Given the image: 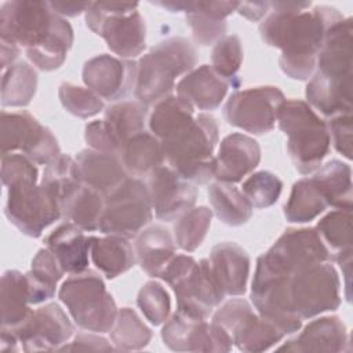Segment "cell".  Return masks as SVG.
Masks as SVG:
<instances>
[{"instance_id":"obj_1","label":"cell","mask_w":353,"mask_h":353,"mask_svg":"<svg viewBox=\"0 0 353 353\" xmlns=\"http://www.w3.org/2000/svg\"><path fill=\"white\" fill-rule=\"evenodd\" d=\"M259 25L262 40L281 50V70L291 79L307 80L316 70L319 51L330 26L343 15L334 7L310 3L276 1Z\"/></svg>"},{"instance_id":"obj_2","label":"cell","mask_w":353,"mask_h":353,"mask_svg":"<svg viewBox=\"0 0 353 353\" xmlns=\"http://www.w3.org/2000/svg\"><path fill=\"white\" fill-rule=\"evenodd\" d=\"M0 41L23 48L36 68L50 72L65 62L73 44V29L48 1H7L0 8Z\"/></svg>"},{"instance_id":"obj_3","label":"cell","mask_w":353,"mask_h":353,"mask_svg":"<svg viewBox=\"0 0 353 353\" xmlns=\"http://www.w3.org/2000/svg\"><path fill=\"white\" fill-rule=\"evenodd\" d=\"M218 143V124L211 114L200 113L174 137L161 142L164 160L179 176L193 185H204L214 178Z\"/></svg>"},{"instance_id":"obj_4","label":"cell","mask_w":353,"mask_h":353,"mask_svg":"<svg viewBox=\"0 0 353 353\" xmlns=\"http://www.w3.org/2000/svg\"><path fill=\"white\" fill-rule=\"evenodd\" d=\"M196 61V50L183 37L157 43L137 63V101L149 106L171 95L176 77L194 69Z\"/></svg>"},{"instance_id":"obj_5","label":"cell","mask_w":353,"mask_h":353,"mask_svg":"<svg viewBox=\"0 0 353 353\" xmlns=\"http://www.w3.org/2000/svg\"><path fill=\"white\" fill-rule=\"evenodd\" d=\"M279 128L287 135V150L298 172H314L330 152L327 123L301 99H285L277 113Z\"/></svg>"},{"instance_id":"obj_6","label":"cell","mask_w":353,"mask_h":353,"mask_svg":"<svg viewBox=\"0 0 353 353\" xmlns=\"http://www.w3.org/2000/svg\"><path fill=\"white\" fill-rule=\"evenodd\" d=\"M160 279L172 288L176 310L197 319H207L225 298L207 259L197 262L190 255H175Z\"/></svg>"},{"instance_id":"obj_7","label":"cell","mask_w":353,"mask_h":353,"mask_svg":"<svg viewBox=\"0 0 353 353\" xmlns=\"http://www.w3.org/2000/svg\"><path fill=\"white\" fill-rule=\"evenodd\" d=\"M58 295L80 328L110 332L119 310L101 274L90 269L72 274L62 283Z\"/></svg>"},{"instance_id":"obj_8","label":"cell","mask_w":353,"mask_h":353,"mask_svg":"<svg viewBox=\"0 0 353 353\" xmlns=\"http://www.w3.org/2000/svg\"><path fill=\"white\" fill-rule=\"evenodd\" d=\"M87 26L120 58H134L146 47V25L137 3H90Z\"/></svg>"},{"instance_id":"obj_9","label":"cell","mask_w":353,"mask_h":353,"mask_svg":"<svg viewBox=\"0 0 353 353\" xmlns=\"http://www.w3.org/2000/svg\"><path fill=\"white\" fill-rule=\"evenodd\" d=\"M153 207L148 186L137 176H128L105 197L98 230L125 239L137 237L152 221Z\"/></svg>"},{"instance_id":"obj_10","label":"cell","mask_w":353,"mask_h":353,"mask_svg":"<svg viewBox=\"0 0 353 353\" xmlns=\"http://www.w3.org/2000/svg\"><path fill=\"white\" fill-rule=\"evenodd\" d=\"M4 214L19 232L29 237L41 236L46 228L62 218L58 199L37 181L8 186Z\"/></svg>"},{"instance_id":"obj_11","label":"cell","mask_w":353,"mask_h":353,"mask_svg":"<svg viewBox=\"0 0 353 353\" xmlns=\"http://www.w3.org/2000/svg\"><path fill=\"white\" fill-rule=\"evenodd\" d=\"M291 305L299 319H312L341 305L338 272L328 262L309 266L291 277Z\"/></svg>"},{"instance_id":"obj_12","label":"cell","mask_w":353,"mask_h":353,"mask_svg":"<svg viewBox=\"0 0 353 353\" xmlns=\"http://www.w3.org/2000/svg\"><path fill=\"white\" fill-rule=\"evenodd\" d=\"M330 259V252L314 228L287 229L258 258L266 269L292 277L295 273Z\"/></svg>"},{"instance_id":"obj_13","label":"cell","mask_w":353,"mask_h":353,"mask_svg":"<svg viewBox=\"0 0 353 353\" xmlns=\"http://www.w3.org/2000/svg\"><path fill=\"white\" fill-rule=\"evenodd\" d=\"M1 154L23 153L36 164H50L61 153L50 128L28 112H1Z\"/></svg>"},{"instance_id":"obj_14","label":"cell","mask_w":353,"mask_h":353,"mask_svg":"<svg viewBox=\"0 0 353 353\" xmlns=\"http://www.w3.org/2000/svg\"><path fill=\"white\" fill-rule=\"evenodd\" d=\"M284 94L273 85L234 91L223 108L226 121L255 135L270 132L277 120Z\"/></svg>"},{"instance_id":"obj_15","label":"cell","mask_w":353,"mask_h":353,"mask_svg":"<svg viewBox=\"0 0 353 353\" xmlns=\"http://www.w3.org/2000/svg\"><path fill=\"white\" fill-rule=\"evenodd\" d=\"M290 283V276L272 272L256 262L251 302L261 316L276 323L285 335L296 332L302 325V319L295 314L291 305Z\"/></svg>"},{"instance_id":"obj_16","label":"cell","mask_w":353,"mask_h":353,"mask_svg":"<svg viewBox=\"0 0 353 353\" xmlns=\"http://www.w3.org/2000/svg\"><path fill=\"white\" fill-rule=\"evenodd\" d=\"M4 330V328H3ZM10 331V330H8ZM73 324L58 303H47L11 332L25 352L59 350L73 335Z\"/></svg>"},{"instance_id":"obj_17","label":"cell","mask_w":353,"mask_h":353,"mask_svg":"<svg viewBox=\"0 0 353 353\" xmlns=\"http://www.w3.org/2000/svg\"><path fill=\"white\" fill-rule=\"evenodd\" d=\"M146 186L156 218L160 221H176L196 203V186L168 165L161 164L154 168L149 174Z\"/></svg>"},{"instance_id":"obj_18","label":"cell","mask_w":353,"mask_h":353,"mask_svg":"<svg viewBox=\"0 0 353 353\" xmlns=\"http://www.w3.org/2000/svg\"><path fill=\"white\" fill-rule=\"evenodd\" d=\"M83 81L98 97L108 101L125 98L135 90L137 63L130 59L101 54L84 63Z\"/></svg>"},{"instance_id":"obj_19","label":"cell","mask_w":353,"mask_h":353,"mask_svg":"<svg viewBox=\"0 0 353 353\" xmlns=\"http://www.w3.org/2000/svg\"><path fill=\"white\" fill-rule=\"evenodd\" d=\"M171 12L183 11L193 39L200 46H211L226 33V17L237 8V1H161L154 3Z\"/></svg>"},{"instance_id":"obj_20","label":"cell","mask_w":353,"mask_h":353,"mask_svg":"<svg viewBox=\"0 0 353 353\" xmlns=\"http://www.w3.org/2000/svg\"><path fill=\"white\" fill-rule=\"evenodd\" d=\"M161 339L175 352H222L225 346L219 330L212 323L179 310L165 320Z\"/></svg>"},{"instance_id":"obj_21","label":"cell","mask_w":353,"mask_h":353,"mask_svg":"<svg viewBox=\"0 0 353 353\" xmlns=\"http://www.w3.org/2000/svg\"><path fill=\"white\" fill-rule=\"evenodd\" d=\"M261 161L259 143L241 132L226 135L215 156L214 178L219 182L236 183L251 174Z\"/></svg>"},{"instance_id":"obj_22","label":"cell","mask_w":353,"mask_h":353,"mask_svg":"<svg viewBox=\"0 0 353 353\" xmlns=\"http://www.w3.org/2000/svg\"><path fill=\"white\" fill-rule=\"evenodd\" d=\"M352 18H342L328 28L317 55V74L336 81L352 80Z\"/></svg>"},{"instance_id":"obj_23","label":"cell","mask_w":353,"mask_h":353,"mask_svg":"<svg viewBox=\"0 0 353 353\" xmlns=\"http://www.w3.org/2000/svg\"><path fill=\"white\" fill-rule=\"evenodd\" d=\"M207 261L225 296H239L245 292L250 276V256L239 244L225 241L214 245Z\"/></svg>"},{"instance_id":"obj_24","label":"cell","mask_w":353,"mask_h":353,"mask_svg":"<svg viewBox=\"0 0 353 353\" xmlns=\"http://www.w3.org/2000/svg\"><path fill=\"white\" fill-rule=\"evenodd\" d=\"M74 161L80 182L103 197L128 178V172L116 153L84 149L77 154Z\"/></svg>"},{"instance_id":"obj_25","label":"cell","mask_w":353,"mask_h":353,"mask_svg":"<svg viewBox=\"0 0 353 353\" xmlns=\"http://www.w3.org/2000/svg\"><path fill=\"white\" fill-rule=\"evenodd\" d=\"M349 343L347 330L336 316H324L310 321L294 339L277 350L287 352H343Z\"/></svg>"},{"instance_id":"obj_26","label":"cell","mask_w":353,"mask_h":353,"mask_svg":"<svg viewBox=\"0 0 353 353\" xmlns=\"http://www.w3.org/2000/svg\"><path fill=\"white\" fill-rule=\"evenodd\" d=\"M92 236L66 222L52 230L44 240L46 247L54 254L63 273L77 274L88 269V256Z\"/></svg>"},{"instance_id":"obj_27","label":"cell","mask_w":353,"mask_h":353,"mask_svg":"<svg viewBox=\"0 0 353 353\" xmlns=\"http://www.w3.org/2000/svg\"><path fill=\"white\" fill-rule=\"evenodd\" d=\"M229 85L212 66L201 65L192 69L178 81L176 95L186 99L193 108L214 110L222 103Z\"/></svg>"},{"instance_id":"obj_28","label":"cell","mask_w":353,"mask_h":353,"mask_svg":"<svg viewBox=\"0 0 353 353\" xmlns=\"http://www.w3.org/2000/svg\"><path fill=\"white\" fill-rule=\"evenodd\" d=\"M175 245L171 233L164 226H149L135 237L137 262L150 277H160L175 256Z\"/></svg>"},{"instance_id":"obj_29","label":"cell","mask_w":353,"mask_h":353,"mask_svg":"<svg viewBox=\"0 0 353 353\" xmlns=\"http://www.w3.org/2000/svg\"><path fill=\"white\" fill-rule=\"evenodd\" d=\"M90 256L95 268L106 279H114L125 273L137 262L135 250H132L128 239L117 234L92 236Z\"/></svg>"},{"instance_id":"obj_30","label":"cell","mask_w":353,"mask_h":353,"mask_svg":"<svg viewBox=\"0 0 353 353\" xmlns=\"http://www.w3.org/2000/svg\"><path fill=\"white\" fill-rule=\"evenodd\" d=\"M1 328L15 330L33 312L30 309L26 274L18 270H7L1 276L0 287Z\"/></svg>"},{"instance_id":"obj_31","label":"cell","mask_w":353,"mask_h":353,"mask_svg":"<svg viewBox=\"0 0 353 353\" xmlns=\"http://www.w3.org/2000/svg\"><path fill=\"white\" fill-rule=\"evenodd\" d=\"M352 80L336 81L317 73L306 85L309 105L328 119L342 113H352Z\"/></svg>"},{"instance_id":"obj_32","label":"cell","mask_w":353,"mask_h":353,"mask_svg":"<svg viewBox=\"0 0 353 353\" xmlns=\"http://www.w3.org/2000/svg\"><path fill=\"white\" fill-rule=\"evenodd\" d=\"M194 117V108L186 99L179 95H168L154 103L148 125L150 132L163 142L188 127Z\"/></svg>"},{"instance_id":"obj_33","label":"cell","mask_w":353,"mask_h":353,"mask_svg":"<svg viewBox=\"0 0 353 353\" xmlns=\"http://www.w3.org/2000/svg\"><path fill=\"white\" fill-rule=\"evenodd\" d=\"M117 154L128 175L131 174L132 176L149 175L164 161L161 142L148 131L127 139Z\"/></svg>"},{"instance_id":"obj_34","label":"cell","mask_w":353,"mask_h":353,"mask_svg":"<svg viewBox=\"0 0 353 353\" xmlns=\"http://www.w3.org/2000/svg\"><path fill=\"white\" fill-rule=\"evenodd\" d=\"M285 332L272 320L254 310L248 312L232 332L233 343L241 352H263L274 346Z\"/></svg>"},{"instance_id":"obj_35","label":"cell","mask_w":353,"mask_h":353,"mask_svg":"<svg viewBox=\"0 0 353 353\" xmlns=\"http://www.w3.org/2000/svg\"><path fill=\"white\" fill-rule=\"evenodd\" d=\"M146 108L139 101H120L105 110L103 125L119 150L127 139L145 131Z\"/></svg>"},{"instance_id":"obj_36","label":"cell","mask_w":353,"mask_h":353,"mask_svg":"<svg viewBox=\"0 0 353 353\" xmlns=\"http://www.w3.org/2000/svg\"><path fill=\"white\" fill-rule=\"evenodd\" d=\"M327 205L339 210H352V170L339 160H331L319 167L312 176Z\"/></svg>"},{"instance_id":"obj_37","label":"cell","mask_w":353,"mask_h":353,"mask_svg":"<svg viewBox=\"0 0 353 353\" xmlns=\"http://www.w3.org/2000/svg\"><path fill=\"white\" fill-rule=\"evenodd\" d=\"M103 203L105 197L102 194L81 183L62 201V218L84 232L98 230Z\"/></svg>"},{"instance_id":"obj_38","label":"cell","mask_w":353,"mask_h":353,"mask_svg":"<svg viewBox=\"0 0 353 353\" xmlns=\"http://www.w3.org/2000/svg\"><path fill=\"white\" fill-rule=\"evenodd\" d=\"M330 252V259L341 263L352 259L350 210H334L323 216L314 228Z\"/></svg>"},{"instance_id":"obj_39","label":"cell","mask_w":353,"mask_h":353,"mask_svg":"<svg viewBox=\"0 0 353 353\" xmlns=\"http://www.w3.org/2000/svg\"><path fill=\"white\" fill-rule=\"evenodd\" d=\"M208 199L214 214L229 226H240L252 216V205L233 183L214 182L208 188Z\"/></svg>"},{"instance_id":"obj_40","label":"cell","mask_w":353,"mask_h":353,"mask_svg":"<svg viewBox=\"0 0 353 353\" xmlns=\"http://www.w3.org/2000/svg\"><path fill=\"white\" fill-rule=\"evenodd\" d=\"M26 274L30 305H37L54 296L57 284L63 276L54 254L46 247L37 251L32 259V268Z\"/></svg>"},{"instance_id":"obj_41","label":"cell","mask_w":353,"mask_h":353,"mask_svg":"<svg viewBox=\"0 0 353 353\" xmlns=\"http://www.w3.org/2000/svg\"><path fill=\"white\" fill-rule=\"evenodd\" d=\"M327 201L312 178H302L294 183L284 205V216L292 223H305L317 218L325 208Z\"/></svg>"},{"instance_id":"obj_42","label":"cell","mask_w":353,"mask_h":353,"mask_svg":"<svg viewBox=\"0 0 353 353\" xmlns=\"http://www.w3.org/2000/svg\"><path fill=\"white\" fill-rule=\"evenodd\" d=\"M37 88V73L28 62H17L3 72L1 105L21 108L30 103Z\"/></svg>"},{"instance_id":"obj_43","label":"cell","mask_w":353,"mask_h":353,"mask_svg":"<svg viewBox=\"0 0 353 353\" xmlns=\"http://www.w3.org/2000/svg\"><path fill=\"white\" fill-rule=\"evenodd\" d=\"M110 339L116 349L139 350L150 342L152 332L135 310L121 307L110 330Z\"/></svg>"},{"instance_id":"obj_44","label":"cell","mask_w":353,"mask_h":353,"mask_svg":"<svg viewBox=\"0 0 353 353\" xmlns=\"http://www.w3.org/2000/svg\"><path fill=\"white\" fill-rule=\"evenodd\" d=\"M212 210L200 205L190 208L183 215H181L174 225V241L175 244L186 251L193 252L200 247L207 236L211 226Z\"/></svg>"},{"instance_id":"obj_45","label":"cell","mask_w":353,"mask_h":353,"mask_svg":"<svg viewBox=\"0 0 353 353\" xmlns=\"http://www.w3.org/2000/svg\"><path fill=\"white\" fill-rule=\"evenodd\" d=\"M40 183L58 199L59 204H62V201L81 185L77 175L76 161L68 154H59L55 160L47 164Z\"/></svg>"},{"instance_id":"obj_46","label":"cell","mask_w":353,"mask_h":353,"mask_svg":"<svg viewBox=\"0 0 353 353\" xmlns=\"http://www.w3.org/2000/svg\"><path fill=\"white\" fill-rule=\"evenodd\" d=\"M283 190L280 178L269 171L251 174L241 185V192L252 208H268L273 205Z\"/></svg>"},{"instance_id":"obj_47","label":"cell","mask_w":353,"mask_h":353,"mask_svg":"<svg viewBox=\"0 0 353 353\" xmlns=\"http://www.w3.org/2000/svg\"><path fill=\"white\" fill-rule=\"evenodd\" d=\"M58 97L66 112L80 119L92 117L105 108L102 98L94 91L72 83H62L58 90Z\"/></svg>"},{"instance_id":"obj_48","label":"cell","mask_w":353,"mask_h":353,"mask_svg":"<svg viewBox=\"0 0 353 353\" xmlns=\"http://www.w3.org/2000/svg\"><path fill=\"white\" fill-rule=\"evenodd\" d=\"M243 63V47L236 34H225L214 44L211 52V66L229 84L233 83Z\"/></svg>"},{"instance_id":"obj_49","label":"cell","mask_w":353,"mask_h":353,"mask_svg":"<svg viewBox=\"0 0 353 353\" xmlns=\"http://www.w3.org/2000/svg\"><path fill=\"white\" fill-rule=\"evenodd\" d=\"M137 305L153 325L165 323L171 310V299L165 288L157 281H148L138 292Z\"/></svg>"},{"instance_id":"obj_50","label":"cell","mask_w":353,"mask_h":353,"mask_svg":"<svg viewBox=\"0 0 353 353\" xmlns=\"http://www.w3.org/2000/svg\"><path fill=\"white\" fill-rule=\"evenodd\" d=\"M39 171L36 163L23 153L1 154V181L6 188L23 182L37 181Z\"/></svg>"},{"instance_id":"obj_51","label":"cell","mask_w":353,"mask_h":353,"mask_svg":"<svg viewBox=\"0 0 353 353\" xmlns=\"http://www.w3.org/2000/svg\"><path fill=\"white\" fill-rule=\"evenodd\" d=\"M327 123L330 142L338 153L347 160L352 159V113H342L330 117Z\"/></svg>"},{"instance_id":"obj_52","label":"cell","mask_w":353,"mask_h":353,"mask_svg":"<svg viewBox=\"0 0 353 353\" xmlns=\"http://www.w3.org/2000/svg\"><path fill=\"white\" fill-rule=\"evenodd\" d=\"M84 139L88 143V146L94 150L116 153V154L119 153V148L112 141L102 120H94L85 125Z\"/></svg>"},{"instance_id":"obj_53","label":"cell","mask_w":353,"mask_h":353,"mask_svg":"<svg viewBox=\"0 0 353 353\" xmlns=\"http://www.w3.org/2000/svg\"><path fill=\"white\" fill-rule=\"evenodd\" d=\"M112 345L102 336L95 334H77V336L69 345H63L59 350H90V352H101V350H112Z\"/></svg>"},{"instance_id":"obj_54","label":"cell","mask_w":353,"mask_h":353,"mask_svg":"<svg viewBox=\"0 0 353 353\" xmlns=\"http://www.w3.org/2000/svg\"><path fill=\"white\" fill-rule=\"evenodd\" d=\"M236 11L240 15H243L244 18H247L248 21L255 22L268 15V12L270 11V4H269V1H258V3L244 1V3L237 4Z\"/></svg>"},{"instance_id":"obj_55","label":"cell","mask_w":353,"mask_h":353,"mask_svg":"<svg viewBox=\"0 0 353 353\" xmlns=\"http://www.w3.org/2000/svg\"><path fill=\"white\" fill-rule=\"evenodd\" d=\"M91 1H48L50 8L59 17H77L81 12H85Z\"/></svg>"},{"instance_id":"obj_56","label":"cell","mask_w":353,"mask_h":353,"mask_svg":"<svg viewBox=\"0 0 353 353\" xmlns=\"http://www.w3.org/2000/svg\"><path fill=\"white\" fill-rule=\"evenodd\" d=\"M1 46V70L4 72L11 65L15 63V59L19 55V47L7 41H0Z\"/></svg>"},{"instance_id":"obj_57","label":"cell","mask_w":353,"mask_h":353,"mask_svg":"<svg viewBox=\"0 0 353 353\" xmlns=\"http://www.w3.org/2000/svg\"><path fill=\"white\" fill-rule=\"evenodd\" d=\"M18 338L8 330L1 328V336H0V350L4 352H18L22 347H19Z\"/></svg>"}]
</instances>
